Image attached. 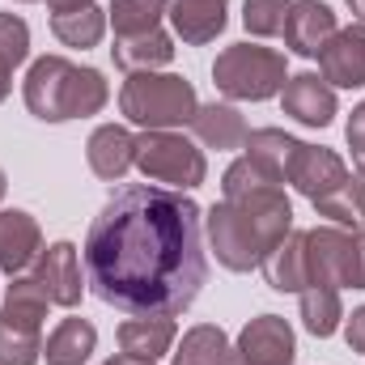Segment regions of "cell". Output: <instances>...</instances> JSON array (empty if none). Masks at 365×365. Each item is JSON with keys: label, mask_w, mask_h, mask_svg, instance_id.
I'll list each match as a JSON object with an SVG mask.
<instances>
[{"label": "cell", "mask_w": 365, "mask_h": 365, "mask_svg": "<svg viewBox=\"0 0 365 365\" xmlns=\"http://www.w3.org/2000/svg\"><path fill=\"white\" fill-rule=\"evenodd\" d=\"M86 4H93V0H47L51 17H56V13H73V9H86Z\"/></svg>", "instance_id": "36"}, {"label": "cell", "mask_w": 365, "mask_h": 365, "mask_svg": "<svg viewBox=\"0 0 365 365\" xmlns=\"http://www.w3.org/2000/svg\"><path fill=\"white\" fill-rule=\"evenodd\" d=\"M86 158H90V170L106 182H119L132 166H136V136L119 123H102L86 145Z\"/></svg>", "instance_id": "18"}, {"label": "cell", "mask_w": 365, "mask_h": 365, "mask_svg": "<svg viewBox=\"0 0 365 365\" xmlns=\"http://www.w3.org/2000/svg\"><path fill=\"white\" fill-rule=\"evenodd\" d=\"M284 56L259 43H234L212 64V86L234 102H264L284 90Z\"/></svg>", "instance_id": "5"}, {"label": "cell", "mask_w": 365, "mask_h": 365, "mask_svg": "<svg viewBox=\"0 0 365 365\" xmlns=\"http://www.w3.org/2000/svg\"><path fill=\"white\" fill-rule=\"evenodd\" d=\"M221 200L234 204V208L251 221V230H255L259 242H264V255L293 230V204H289V195H284V182H276L268 170H259L251 158H238V162L225 170V179H221Z\"/></svg>", "instance_id": "3"}, {"label": "cell", "mask_w": 365, "mask_h": 365, "mask_svg": "<svg viewBox=\"0 0 365 365\" xmlns=\"http://www.w3.org/2000/svg\"><path fill=\"white\" fill-rule=\"evenodd\" d=\"M230 0H166V17L187 47H204L225 30Z\"/></svg>", "instance_id": "17"}, {"label": "cell", "mask_w": 365, "mask_h": 365, "mask_svg": "<svg viewBox=\"0 0 365 365\" xmlns=\"http://www.w3.org/2000/svg\"><path fill=\"white\" fill-rule=\"evenodd\" d=\"M43 251V230L30 212L4 208L0 212V272L21 276Z\"/></svg>", "instance_id": "14"}, {"label": "cell", "mask_w": 365, "mask_h": 365, "mask_svg": "<svg viewBox=\"0 0 365 365\" xmlns=\"http://www.w3.org/2000/svg\"><path fill=\"white\" fill-rule=\"evenodd\" d=\"M102 365H145V361H132V357H110V361H102Z\"/></svg>", "instance_id": "38"}, {"label": "cell", "mask_w": 365, "mask_h": 365, "mask_svg": "<svg viewBox=\"0 0 365 365\" xmlns=\"http://www.w3.org/2000/svg\"><path fill=\"white\" fill-rule=\"evenodd\" d=\"M344 179H349L344 158L331 153V149H323V145H302V153H297V162H293V175H289V182H293L310 204L323 200V195H331Z\"/></svg>", "instance_id": "15"}, {"label": "cell", "mask_w": 365, "mask_h": 365, "mask_svg": "<svg viewBox=\"0 0 365 365\" xmlns=\"http://www.w3.org/2000/svg\"><path fill=\"white\" fill-rule=\"evenodd\" d=\"M344 340H349L353 353H365V306L353 310V319H349V327H344Z\"/></svg>", "instance_id": "33"}, {"label": "cell", "mask_w": 365, "mask_h": 365, "mask_svg": "<svg viewBox=\"0 0 365 365\" xmlns=\"http://www.w3.org/2000/svg\"><path fill=\"white\" fill-rule=\"evenodd\" d=\"M336 30H340V26H336V13H331L323 0H293L280 34H284V47H289L293 56L314 60V56L331 43Z\"/></svg>", "instance_id": "11"}, {"label": "cell", "mask_w": 365, "mask_h": 365, "mask_svg": "<svg viewBox=\"0 0 365 365\" xmlns=\"http://www.w3.org/2000/svg\"><path fill=\"white\" fill-rule=\"evenodd\" d=\"M175 365H234V344L225 340L221 327L200 323L191 327L175 349Z\"/></svg>", "instance_id": "25"}, {"label": "cell", "mask_w": 365, "mask_h": 365, "mask_svg": "<svg viewBox=\"0 0 365 365\" xmlns=\"http://www.w3.org/2000/svg\"><path fill=\"white\" fill-rule=\"evenodd\" d=\"M47 306H51V302H47V293L38 289L34 276H13V284H9V293H4V306H0V323L43 331Z\"/></svg>", "instance_id": "24"}, {"label": "cell", "mask_w": 365, "mask_h": 365, "mask_svg": "<svg viewBox=\"0 0 365 365\" xmlns=\"http://www.w3.org/2000/svg\"><path fill=\"white\" fill-rule=\"evenodd\" d=\"M4 187H9V179H4V170H0V200H4Z\"/></svg>", "instance_id": "39"}, {"label": "cell", "mask_w": 365, "mask_h": 365, "mask_svg": "<svg viewBox=\"0 0 365 365\" xmlns=\"http://www.w3.org/2000/svg\"><path fill=\"white\" fill-rule=\"evenodd\" d=\"M90 289L128 314H179L204 280V212L175 187H119L86 234Z\"/></svg>", "instance_id": "1"}, {"label": "cell", "mask_w": 365, "mask_h": 365, "mask_svg": "<svg viewBox=\"0 0 365 365\" xmlns=\"http://www.w3.org/2000/svg\"><path fill=\"white\" fill-rule=\"evenodd\" d=\"M119 110L145 132H175L200 110L195 86L175 73H132L119 90Z\"/></svg>", "instance_id": "4"}, {"label": "cell", "mask_w": 365, "mask_h": 365, "mask_svg": "<svg viewBox=\"0 0 365 365\" xmlns=\"http://www.w3.org/2000/svg\"><path fill=\"white\" fill-rule=\"evenodd\" d=\"M302 145H306V140H297V136H289V132H280V128H259V132H247V145H242L247 153H242V158H251V162H255L259 170H268L276 182H289Z\"/></svg>", "instance_id": "19"}, {"label": "cell", "mask_w": 365, "mask_h": 365, "mask_svg": "<svg viewBox=\"0 0 365 365\" xmlns=\"http://www.w3.org/2000/svg\"><path fill=\"white\" fill-rule=\"evenodd\" d=\"M136 166L145 179L166 182L175 191H191L208 175L204 153L179 132H140L136 136Z\"/></svg>", "instance_id": "7"}, {"label": "cell", "mask_w": 365, "mask_h": 365, "mask_svg": "<svg viewBox=\"0 0 365 365\" xmlns=\"http://www.w3.org/2000/svg\"><path fill=\"white\" fill-rule=\"evenodd\" d=\"M34 280H38V289L47 293V302L51 306H64V310H73L77 302H81V264H77V247L73 242H51L47 251H38V259H34Z\"/></svg>", "instance_id": "10"}, {"label": "cell", "mask_w": 365, "mask_h": 365, "mask_svg": "<svg viewBox=\"0 0 365 365\" xmlns=\"http://www.w3.org/2000/svg\"><path fill=\"white\" fill-rule=\"evenodd\" d=\"M349 149H353V166H357V175L365 179V136H349Z\"/></svg>", "instance_id": "34"}, {"label": "cell", "mask_w": 365, "mask_h": 365, "mask_svg": "<svg viewBox=\"0 0 365 365\" xmlns=\"http://www.w3.org/2000/svg\"><path fill=\"white\" fill-rule=\"evenodd\" d=\"M204 234H208V247H212V255H217L221 268L251 272V268L264 264V242H259V234L251 230V221L234 204H225V200L212 204L204 212Z\"/></svg>", "instance_id": "8"}, {"label": "cell", "mask_w": 365, "mask_h": 365, "mask_svg": "<svg viewBox=\"0 0 365 365\" xmlns=\"http://www.w3.org/2000/svg\"><path fill=\"white\" fill-rule=\"evenodd\" d=\"M297 297H302V323H306V331H310V336H319V340L336 336V327H340V319H344L340 289H327V284H306Z\"/></svg>", "instance_id": "26"}, {"label": "cell", "mask_w": 365, "mask_h": 365, "mask_svg": "<svg viewBox=\"0 0 365 365\" xmlns=\"http://www.w3.org/2000/svg\"><path fill=\"white\" fill-rule=\"evenodd\" d=\"M21 98L34 119L43 123H64V119H86L98 115L110 102V86L98 68H81L64 56H43L30 64Z\"/></svg>", "instance_id": "2"}, {"label": "cell", "mask_w": 365, "mask_h": 365, "mask_svg": "<svg viewBox=\"0 0 365 365\" xmlns=\"http://www.w3.org/2000/svg\"><path fill=\"white\" fill-rule=\"evenodd\" d=\"M306 284L365 289V230H344V225L306 230Z\"/></svg>", "instance_id": "6"}, {"label": "cell", "mask_w": 365, "mask_h": 365, "mask_svg": "<svg viewBox=\"0 0 365 365\" xmlns=\"http://www.w3.org/2000/svg\"><path fill=\"white\" fill-rule=\"evenodd\" d=\"M289 4H293V0H247V4H242V26H247L255 38H276V34L284 30Z\"/></svg>", "instance_id": "32"}, {"label": "cell", "mask_w": 365, "mask_h": 365, "mask_svg": "<svg viewBox=\"0 0 365 365\" xmlns=\"http://www.w3.org/2000/svg\"><path fill=\"white\" fill-rule=\"evenodd\" d=\"M297 361V340L293 327L280 314H259L238 331L234 365H293Z\"/></svg>", "instance_id": "9"}, {"label": "cell", "mask_w": 365, "mask_h": 365, "mask_svg": "<svg viewBox=\"0 0 365 365\" xmlns=\"http://www.w3.org/2000/svg\"><path fill=\"white\" fill-rule=\"evenodd\" d=\"M51 34L64 43V47H98L102 34H106V17L98 4H86V9H73V13H56L51 17Z\"/></svg>", "instance_id": "28"}, {"label": "cell", "mask_w": 365, "mask_h": 365, "mask_svg": "<svg viewBox=\"0 0 365 365\" xmlns=\"http://www.w3.org/2000/svg\"><path fill=\"white\" fill-rule=\"evenodd\" d=\"M38 357H43V336L34 327L0 323V365H38Z\"/></svg>", "instance_id": "31"}, {"label": "cell", "mask_w": 365, "mask_h": 365, "mask_svg": "<svg viewBox=\"0 0 365 365\" xmlns=\"http://www.w3.org/2000/svg\"><path fill=\"white\" fill-rule=\"evenodd\" d=\"M314 212L327 217L331 225H344V230H365V179H349L340 182L331 195L314 200Z\"/></svg>", "instance_id": "27"}, {"label": "cell", "mask_w": 365, "mask_h": 365, "mask_svg": "<svg viewBox=\"0 0 365 365\" xmlns=\"http://www.w3.org/2000/svg\"><path fill=\"white\" fill-rule=\"evenodd\" d=\"M30 56V26L17 13H0V102L13 90V68Z\"/></svg>", "instance_id": "29"}, {"label": "cell", "mask_w": 365, "mask_h": 365, "mask_svg": "<svg viewBox=\"0 0 365 365\" xmlns=\"http://www.w3.org/2000/svg\"><path fill=\"white\" fill-rule=\"evenodd\" d=\"M175 323L166 319V314H136V319H128V323H119V349H123V357H132V361H162L170 349H175Z\"/></svg>", "instance_id": "16"}, {"label": "cell", "mask_w": 365, "mask_h": 365, "mask_svg": "<svg viewBox=\"0 0 365 365\" xmlns=\"http://www.w3.org/2000/svg\"><path fill=\"white\" fill-rule=\"evenodd\" d=\"M280 102H284V115H293L297 123L306 128H327L336 119V90L319 77V73H297L284 81L280 90Z\"/></svg>", "instance_id": "13"}, {"label": "cell", "mask_w": 365, "mask_h": 365, "mask_svg": "<svg viewBox=\"0 0 365 365\" xmlns=\"http://www.w3.org/2000/svg\"><path fill=\"white\" fill-rule=\"evenodd\" d=\"M349 9H353V17L365 26V0H349Z\"/></svg>", "instance_id": "37"}, {"label": "cell", "mask_w": 365, "mask_h": 365, "mask_svg": "<svg viewBox=\"0 0 365 365\" xmlns=\"http://www.w3.org/2000/svg\"><path fill=\"white\" fill-rule=\"evenodd\" d=\"M93 349H98V331L90 319H64L47 336L43 357H47V365H86Z\"/></svg>", "instance_id": "23"}, {"label": "cell", "mask_w": 365, "mask_h": 365, "mask_svg": "<svg viewBox=\"0 0 365 365\" xmlns=\"http://www.w3.org/2000/svg\"><path fill=\"white\" fill-rule=\"evenodd\" d=\"M319 77L327 86H340V90H361L365 86V26H349V30H336L331 43L319 51Z\"/></svg>", "instance_id": "12"}, {"label": "cell", "mask_w": 365, "mask_h": 365, "mask_svg": "<svg viewBox=\"0 0 365 365\" xmlns=\"http://www.w3.org/2000/svg\"><path fill=\"white\" fill-rule=\"evenodd\" d=\"M349 136H365V102H357L349 115Z\"/></svg>", "instance_id": "35"}, {"label": "cell", "mask_w": 365, "mask_h": 365, "mask_svg": "<svg viewBox=\"0 0 365 365\" xmlns=\"http://www.w3.org/2000/svg\"><path fill=\"white\" fill-rule=\"evenodd\" d=\"M21 4H30V0H21Z\"/></svg>", "instance_id": "40"}, {"label": "cell", "mask_w": 365, "mask_h": 365, "mask_svg": "<svg viewBox=\"0 0 365 365\" xmlns=\"http://www.w3.org/2000/svg\"><path fill=\"white\" fill-rule=\"evenodd\" d=\"M110 56H115V64H119L123 73H153V68H162V64L175 60V43H170V34L158 26V30H149V34L115 38Z\"/></svg>", "instance_id": "22"}, {"label": "cell", "mask_w": 365, "mask_h": 365, "mask_svg": "<svg viewBox=\"0 0 365 365\" xmlns=\"http://www.w3.org/2000/svg\"><path fill=\"white\" fill-rule=\"evenodd\" d=\"M264 280L272 284L276 293H302L306 289V234L289 230L272 251L264 255Z\"/></svg>", "instance_id": "20"}, {"label": "cell", "mask_w": 365, "mask_h": 365, "mask_svg": "<svg viewBox=\"0 0 365 365\" xmlns=\"http://www.w3.org/2000/svg\"><path fill=\"white\" fill-rule=\"evenodd\" d=\"M162 13H166V0H110L115 38H132V34H149V30H158Z\"/></svg>", "instance_id": "30"}, {"label": "cell", "mask_w": 365, "mask_h": 365, "mask_svg": "<svg viewBox=\"0 0 365 365\" xmlns=\"http://www.w3.org/2000/svg\"><path fill=\"white\" fill-rule=\"evenodd\" d=\"M187 128L195 132V140H200L204 149H242V145H247V119H242L234 106H225V102L200 106Z\"/></svg>", "instance_id": "21"}]
</instances>
